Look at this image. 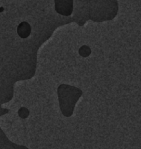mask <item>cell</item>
<instances>
[{"instance_id": "6da1fadb", "label": "cell", "mask_w": 141, "mask_h": 149, "mask_svg": "<svg viewBox=\"0 0 141 149\" xmlns=\"http://www.w3.org/2000/svg\"><path fill=\"white\" fill-rule=\"evenodd\" d=\"M73 0H55L56 10L64 16H69L73 12Z\"/></svg>"}, {"instance_id": "7a4b0ae2", "label": "cell", "mask_w": 141, "mask_h": 149, "mask_svg": "<svg viewBox=\"0 0 141 149\" xmlns=\"http://www.w3.org/2000/svg\"><path fill=\"white\" fill-rule=\"evenodd\" d=\"M17 34L22 38L28 37L31 33V26L26 22L20 23L17 27Z\"/></svg>"}, {"instance_id": "3957f363", "label": "cell", "mask_w": 141, "mask_h": 149, "mask_svg": "<svg viewBox=\"0 0 141 149\" xmlns=\"http://www.w3.org/2000/svg\"><path fill=\"white\" fill-rule=\"evenodd\" d=\"M91 53V48L87 45H83L79 49V54L82 57H88Z\"/></svg>"}, {"instance_id": "277c9868", "label": "cell", "mask_w": 141, "mask_h": 149, "mask_svg": "<svg viewBox=\"0 0 141 149\" xmlns=\"http://www.w3.org/2000/svg\"><path fill=\"white\" fill-rule=\"evenodd\" d=\"M18 114L21 118H26L29 115V111L26 108L22 107L19 110Z\"/></svg>"}, {"instance_id": "5b68a950", "label": "cell", "mask_w": 141, "mask_h": 149, "mask_svg": "<svg viewBox=\"0 0 141 149\" xmlns=\"http://www.w3.org/2000/svg\"><path fill=\"white\" fill-rule=\"evenodd\" d=\"M3 8H1V9L0 8V11H2V10H3Z\"/></svg>"}]
</instances>
